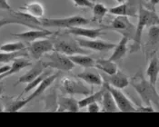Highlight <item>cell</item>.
Segmentation results:
<instances>
[{"instance_id":"cell-36","label":"cell","mask_w":159,"mask_h":127,"mask_svg":"<svg viewBox=\"0 0 159 127\" xmlns=\"http://www.w3.org/2000/svg\"><path fill=\"white\" fill-rule=\"evenodd\" d=\"M159 0H149L148 3H147V5L145 7H147V9H149V10L156 11V7L157 6Z\"/></svg>"},{"instance_id":"cell-11","label":"cell","mask_w":159,"mask_h":127,"mask_svg":"<svg viewBox=\"0 0 159 127\" xmlns=\"http://www.w3.org/2000/svg\"><path fill=\"white\" fill-rule=\"evenodd\" d=\"M78 45L87 50H94L98 52H107L116 46V44L108 43L102 40H97V39H83V38H75Z\"/></svg>"},{"instance_id":"cell-39","label":"cell","mask_w":159,"mask_h":127,"mask_svg":"<svg viewBox=\"0 0 159 127\" xmlns=\"http://www.w3.org/2000/svg\"><path fill=\"white\" fill-rule=\"evenodd\" d=\"M116 1L117 3H119V4H120V3H123V2L126 1V0H116Z\"/></svg>"},{"instance_id":"cell-32","label":"cell","mask_w":159,"mask_h":127,"mask_svg":"<svg viewBox=\"0 0 159 127\" xmlns=\"http://www.w3.org/2000/svg\"><path fill=\"white\" fill-rule=\"evenodd\" d=\"M74 5L78 7H86V8H92L94 6V2L91 0H72Z\"/></svg>"},{"instance_id":"cell-15","label":"cell","mask_w":159,"mask_h":127,"mask_svg":"<svg viewBox=\"0 0 159 127\" xmlns=\"http://www.w3.org/2000/svg\"><path fill=\"white\" fill-rule=\"evenodd\" d=\"M159 39V26L158 25H151L148 34H147V42L146 44V54L147 55V58L149 59L155 55L156 52L158 47Z\"/></svg>"},{"instance_id":"cell-37","label":"cell","mask_w":159,"mask_h":127,"mask_svg":"<svg viewBox=\"0 0 159 127\" xmlns=\"http://www.w3.org/2000/svg\"><path fill=\"white\" fill-rule=\"evenodd\" d=\"M9 67H10V65H7V64L1 66V67H0V75L3 74V73H5V72H7V71L9 69Z\"/></svg>"},{"instance_id":"cell-24","label":"cell","mask_w":159,"mask_h":127,"mask_svg":"<svg viewBox=\"0 0 159 127\" xmlns=\"http://www.w3.org/2000/svg\"><path fill=\"white\" fill-rule=\"evenodd\" d=\"M95 68L103 71L104 74L107 75L115 74L118 70V66L116 62H113L109 59H103V58L95 60Z\"/></svg>"},{"instance_id":"cell-14","label":"cell","mask_w":159,"mask_h":127,"mask_svg":"<svg viewBox=\"0 0 159 127\" xmlns=\"http://www.w3.org/2000/svg\"><path fill=\"white\" fill-rule=\"evenodd\" d=\"M53 34H54V32H52V31L47 30L45 28H40V29H32V30L23 32V33L12 34V36L20 39V40H23L25 42L31 43V42L38 40V39L48 38L49 37H52Z\"/></svg>"},{"instance_id":"cell-18","label":"cell","mask_w":159,"mask_h":127,"mask_svg":"<svg viewBox=\"0 0 159 127\" xmlns=\"http://www.w3.org/2000/svg\"><path fill=\"white\" fill-rule=\"evenodd\" d=\"M76 77L81 79L86 84L93 85H102L103 79L100 74L97 71L92 70V68H86L85 71L76 75Z\"/></svg>"},{"instance_id":"cell-29","label":"cell","mask_w":159,"mask_h":127,"mask_svg":"<svg viewBox=\"0 0 159 127\" xmlns=\"http://www.w3.org/2000/svg\"><path fill=\"white\" fill-rule=\"evenodd\" d=\"M93 10V21L101 23L103 18L108 13V8L102 3H95L92 7Z\"/></svg>"},{"instance_id":"cell-16","label":"cell","mask_w":159,"mask_h":127,"mask_svg":"<svg viewBox=\"0 0 159 127\" xmlns=\"http://www.w3.org/2000/svg\"><path fill=\"white\" fill-rule=\"evenodd\" d=\"M45 69H47V68H45L42 61L40 59L37 60V63L32 66V68L30 70H28L25 75L19 77V79L17 80L16 85H17L19 84H28V83H30L36 77L39 76L40 74H42Z\"/></svg>"},{"instance_id":"cell-2","label":"cell","mask_w":159,"mask_h":127,"mask_svg":"<svg viewBox=\"0 0 159 127\" xmlns=\"http://www.w3.org/2000/svg\"><path fill=\"white\" fill-rule=\"evenodd\" d=\"M129 85H131V86L136 91L146 105L154 104L157 107L158 106L159 96L156 86L152 85L141 72L136 73L135 76L131 77Z\"/></svg>"},{"instance_id":"cell-7","label":"cell","mask_w":159,"mask_h":127,"mask_svg":"<svg viewBox=\"0 0 159 127\" xmlns=\"http://www.w3.org/2000/svg\"><path fill=\"white\" fill-rule=\"evenodd\" d=\"M102 85L105 86V88L110 92L114 100L116 102V104L120 112H123V113L135 112V107L134 103L130 101L129 98L123 93L121 89L113 87L107 83H103Z\"/></svg>"},{"instance_id":"cell-21","label":"cell","mask_w":159,"mask_h":127,"mask_svg":"<svg viewBox=\"0 0 159 127\" xmlns=\"http://www.w3.org/2000/svg\"><path fill=\"white\" fill-rule=\"evenodd\" d=\"M128 41H129V38L125 36H122L118 44H116V46L114 47V52L108 59L113 62H117V61L121 60L123 57H125V55H126V52H127Z\"/></svg>"},{"instance_id":"cell-33","label":"cell","mask_w":159,"mask_h":127,"mask_svg":"<svg viewBox=\"0 0 159 127\" xmlns=\"http://www.w3.org/2000/svg\"><path fill=\"white\" fill-rule=\"evenodd\" d=\"M135 112L140 113H152L155 112V109L152 105H141L139 107H135Z\"/></svg>"},{"instance_id":"cell-12","label":"cell","mask_w":159,"mask_h":127,"mask_svg":"<svg viewBox=\"0 0 159 127\" xmlns=\"http://www.w3.org/2000/svg\"><path fill=\"white\" fill-rule=\"evenodd\" d=\"M104 26L98 28H86L82 26H73L70 28H66V32L69 33L71 36L79 37L88 38V39H98L102 37L105 33Z\"/></svg>"},{"instance_id":"cell-31","label":"cell","mask_w":159,"mask_h":127,"mask_svg":"<svg viewBox=\"0 0 159 127\" xmlns=\"http://www.w3.org/2000/svg\"><path fill=\"white\" fill-rule=\"evenodd\" d=\"M52 74V72H51V70L49 69L48 71H45V72H43L42 74H40L39 76L36 77L33 81H31L30 83H28L27 84V85L25 86V88L24 90V93H28V92H30V91H32L34 88H36L37 85L47 77L49 75H51Z\"/></svg>"},{"instance_id":"cell-34","label":"cell","mask_w":159,"mask_h":127,"mask_svg":"<svg viewBox=\"0 0 159 127\" xmlns=\"http://www.w3.org/2000/svg\"><path fill=\"white\" fill-rule=\"evenodd\" d=\"M87 111L89 113H98L101 111V108H100V105L98 104V102H95V103H91L87 105Z\"/></svg>"},{"instance_id":"cell-13","label":"cell","mask_w":159,"mask_h":127,"mask_svg":"<svg viewBox=\"0 0 159 127\" xmlns=\"http://www.w3.org/2000/svg\"><path fill=\"white\" fill-rule=\"evenodd\" d=\"M101 76L103 79V83H107L109 85L116 88L122 90L129 85V79L127 76L119 70H117L115 74H112V75L104 74V75H101Z\"/></svg>"},{"instance_id":"cell-30","label":"cell","mask_w":159,"mask_h":127,"mask_svg":"<svg viewBox=\"0 0 159 127\" xmlns=\"http://www.w3.org/2000/svg\"><path fill=\"white\" fill-rule=\"evenodd\" d=\"M26 48L25 45L22 41L13 42V43H7L0 46L1 52H16V51L23 50Z\"/></svg>"},{"instance_id":"cell-38","label":"cell","mask_w":159,"mask_h":127,"mask_svg":"<svg viewBox=\"0 0 159 127\" xmlns=\"http://www.w3.org/2000/svg\"><path fill=\"white\" fill-rule=\"evenodd\" d=\"M3 91H4V85H3L2 83H0V97H1V95H2Z\"/></svg>"},{"instance_id":"cell-9","label":"cell","mask_w":159,"mask_h":127,"mask_svg":"<svg viewBox=\"0 0 159 127\" xmlns=\"http://www.w3.org/2000/svg\"><path fill=\"white\" fill-rule=\"evenodd\" d=\"M142 0H126L120 5L108 8V12L115 15H125L127 17H137L139 5Z\"/></svg>"},{"instance_id":"cell-10","label":"cell","mask_w":159,"mask_h":127,"mask_svg":"<svg viewBox=\"0 0 159 127\" xmlns=\"http://www.w3.org/2000/svg\"><path fill=\"white\" fill-rule=\"evenodd\" d=\"M60 84L63 92L67 94H81L86 96L91 94V90L88 88V86L85 85L82 82L70 77L62 78Z\"/></svg>"},{"instance_id":"cell-20","label":"cell","mask_w":159,"mask_h":127,"mask_svg":"<svg viewBox=\"0 0 159 127\" xmlns=\"http://www.w3.org/2000/svg\"><path fill=\"white\" fill-rule=\"evenodd\" d=\"M58 73H56V74H51V75H49L48 76L38 85H37V87H36V91H34L28 97H26L25 99L27 100V102L29 103L30 101H32L34 98H37V96H39L43 92H45L47 89L48 88L49 86L55 82V80L57 78V76H58Z\"/></svg>"},{"instance_id":"cell-1","label":"cell","mask_w":159,"mask_h":127,"mask_svg":"<svg viewBox=\"0 0 159 127\" xmlns=\"http://www.w3.org/2000/svg\"><path fill=\"white\" fill-rule=\"evenodd\" d=\"M137 18H138V23L137 25H135V35L132 38L133 44L130 46L131 54H134L135 52L139 51V49L141 48V40L145 28L147 26L158 25L159 23L157 13L153 10H149L147 7H145L142 1L139 5Z\"/></svg>"},{"instance_id":"cell-19","label":"cell","mask_w":159,"mask_h":127,"mask_svg":"<svg viewBox=\"0 0 159 127\" xmlns=\"http://www.w3.org/2000/svg\"><path fill=\"white\" fill-rule=\"evenodd\" d=\"M57 111L58 112H78L79 106L78 101H76L73 97H66V96H58L57 99Z\"/></svg>"},{"instance_id":"cell-40","label":"cell","mask_w":159,"mask_h":127,"mask_svg":"<svg viewBox=\"0 0 159 127\" xmlns=\"http://www.w3.org/2000/svg\"><path fill=\"white\" fill-rule=\"evenodd\" d=\"M91 1H93L94 3H96V1H97V0H91Z\"/></svg>"},{"instance_id":"cell-17","label":"cell","mask_w":159,"mask_h":127,"mask_svg":"<svg viewBox=\"0 0 159 127\" xmlns=\"http://www.w3.org/2000/svg\"><path fill=\"white\" fill-rule=\"evenodd\" d=\"M30 65H32V64H31V62L29 60H27L25 57H18V58H16L13 61L12 65H10L9 69L7 72H5V73H3V74L0 75V82L3 79L7 78L8 76H12L14 74H16L19 71H21L22 69H24L25 67H28Z\"/></svg>"},{"instance_id":"cell-5","label":"cell","mask_w":159,"mask_h":127,"mask_svg":"<svg viewBox=\"0 0 159 127\" xmlns=\"http://www.w3.org/2000/svg\"><path fill=\"white\" fill-rule=\"evenodd\" d=\"M41 25L44 27H59L70 28L73 26L86 25L90 23V20L81 15H72L64 18H39Z\"/></svg>"},{"instance_id":"cell-35","label":"cell","mask_w":159,"mask_h":127,"mask_svg":"<svg viewBox=\"0 0 159 127\" xmlns=\"http://www.w3.org/2000/svg\"><path fill=\"white\" fill-rule=\"evenodd\" d=\"M0 10H6V11L13 12L12 7L8 4L7 0H0Z\"/></svg>"},{"instance_id":"cell-6","label":"cell","mask_w":159,"mask_h":127,"mask_svg":"<svg viewBox=\"0 0 159 127\" xmlns=\"http://www.w3.org/2000/svg\"><path fill=\"white\" fill-rule=\"evenodd\" d=\"M104 28L106 30H113L121 34L122 36H125L130 39H132L135 31V25L129 20V17L125 15H116L112 21L110 25H105Z\"/></svg>"},{"instance_id":"cell-4","label":"cell","mask_w":159,"mask_h":127,"mask_svg":"<svg viewBox=\"0 0 159 127\" xmlns=\"http://www.w3.org/2000/svg\"><path fill=\"white\" fill-rule=\"evenodd\" d=\"M44 59H40L45 68L57 69L59 71L68 72L75 67V64L69 59V57L57 51H52L43 55Z\"/></svg>"},{"instance_id":"cell-8","label":"cell","mask_w":159,"mask_h":127,"mask_svg":"<svg viewBox=\"0 0 159 127\" xmlns=\"http://www.w3.org/2000/svg\"><path fill=\"white\" fill-rule=\"evenodd\" d=\"M28 55H30L35 60H39L46 54L54 51L53 41L48 38H42L30 43L29 46L26 47Z\"/></svg>"},{"instance_id":"cell-28","label":"cell","mask_w":159,"mask_h":127,"mask_svg":"<svg viewBox=\"0 0 159 127\" xmlns=\"http://www.w3.org/2000/svg\"><path fill=\"white\" fill-rule=\"evenodd\" d=\"M104 91H105V87L103 86L101 90H99L98 92H96L95 94H90L88 95H86V98L78 101V106H79V109L81 108H84L86 107L89 103H95V102H100L102 100V96H103V94H104Z\"/></svg>"},{"instance_id":"cell-23","label":"cell","mask_w":159,"mask_h":127,"mask_svg":"<svg viewBox=\"0 0 159 127\" xmlns=\"http://www.w3.org/2000/svg\"><path fill=\"white\" fill-rule=\"evenodd\" d=\"M21 10H23L24 12L27 13L28 15L36 17V18H41L43 17L44 14H45V7L44 6L39 3V2H31V3H27L25 4L24 7H20Z\"/></svg>"},{"instance_id":"cell-22","label":"cell","mask_w":159,"mask_h":127,"mask_svg":"<svg viewBox=\"0 0 159 127\" xmlns=\"http://www.w3.org/2000/svg\"><path fill=\"white\" fill-rule=\"evenodd\" d=\"M158 73H159V63L158 57L157 55H154L150 58L149 64L147 69V76L148 77L149 83L156 86L157 79H158Z\"/></svg>"},{"instance_id":"cell-25","label":"cell","mask_w":159,"mask_h":127,"mask_svg":"<svg viewBox=\"0 0 159 127\" xmlns=\"http://www.w3.org/2000/svg\"><path fill=\"white\" fill-rule=\"evenodd\" d=\"M101 102H102V104H103V108L101 110L103 112L114 113V112H118L119 111L117 106H116V102L114 100L112 94H110V92L108 90H107L106 88H105V91H104Z\"/></svg>"},{"instance_id":"cell-3","label":"cell","mask_w":159,"mask_h":127,"mask_svg":"<svg viewBox=\"0 0 159 127\" xmlns=\"http://www.w3.org/2000/svg\"><path fill=\"white\" fill-rule=\"evenodd\" d=\"M53 45H54V50L62 53L67 56L73 55H86L88 54V50L81 47L78 43L76 42L75 38L71 37V35L67 32H65V34H59V32H55Z\"/></svg>"},{"instance_id":"cell-27","label":"cell","mask_w":159,"mask_h":127,"mask_svg":"<svg viewBox=\"0 0 159 127\" xmlns=\"http://www.w3.org/2000/svg\"><path fill=\"white\" fill-rule=\"evenodd\" d=\"M28 51L26 48L16 52H1L0 53V64H8L13 62L18 57H27Z\"/></svg>"},{"instance_id":"cell-26","label":"cell","mask_w":159,"mask_h":127,"mask_svg":"<svg viewBox=\"0 0 159 127\" xmlns=\"http://www.w3.org/2000/svg\"><path fill=\"white\" fill-rule=\"evenodd\" d=\"M68 57L75 64H77L84 68H95V59H93L88 55L77 54V55H69Z\"/></svg>"}]
</instances>
